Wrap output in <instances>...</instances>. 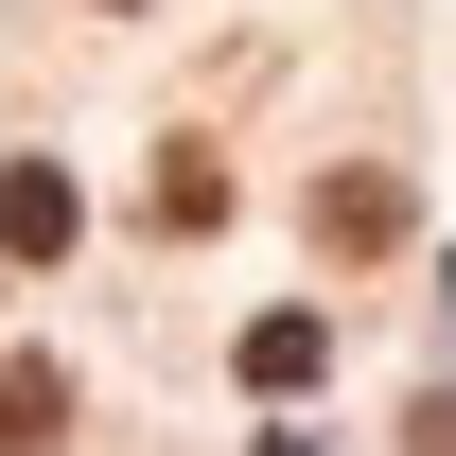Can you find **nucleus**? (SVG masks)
Wrapping results in <instances>:
<instances>
[{"label":"nucleus","mask_w":456,"mask_h":456,"mask_svg":"<svg viewBox=\"0 0 456 456\" xmlns=\"http://www.w3.org/2000/svg\"><path fill=\"white\" fill-rule=\"evenodd\" d=\"M53 439H70V369L18 351V369H0V456H53Z\"/></svg>","instance_id":"2"},{"label":"nucleus","mask_w":456,"mask_h":456,"mask_svg":"<svg viewBox=\"0 0 456 456\" xmlns=\"http://www.w3.org/2000/svg\"><path fill=\"white\" fill-rule=\"evenodd\" d=\"M316 246H403V175H316Z\"/></svg>","instance_id":"3"},{"label":"nucleus","mask_w":456,"mask_h":456,"mask_svg":"<svg viewBox=\"0 0 456 456\" xmlns=\"http://www.w3.org/2000/svg\"><path fill=\"white\" fill-rule=\"evenodd\" d=\"M316 369H334V334H316V316H246V387H264V403H298Z\"/></svg>","instance_id":"4"},{"label":"nucleus","mask_w":456,"mask_h":456,"mask_svg":"<svg viewBox=\"0 0 456 456\" xmlns=\"http://www.w3.org/2000/svg\"><path fill=\"white\" fill-rule=\"evenodd\" d=\"M159 228H228V159H211V141L159 159Z\"/></svg>","instance_id":"5"},{"label":"nucleus","mask_w":456,"mask_h":456,"mask_svg":"<svg viewBox=\"0 0 456 456\" xmlns=\"http://www.w3.org/2000/svg\"><path fill=\"white\" fill-rule=\"evenodd\" d=\"M70 228H88V193H70L53 159H18V175H0V264H70Z\"/></svg>","instance_id":"1"}]
</instances>
